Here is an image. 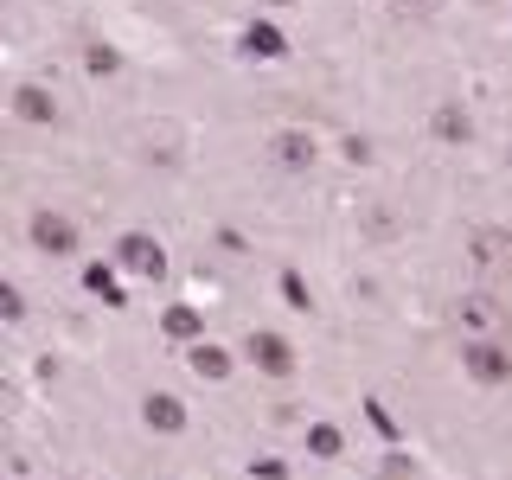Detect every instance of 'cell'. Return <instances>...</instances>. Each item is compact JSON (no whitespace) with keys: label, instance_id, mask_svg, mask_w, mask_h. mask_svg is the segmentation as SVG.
Listing matches in <instances>:
<instances>
[{"label":"cell","instance_id":"obj_15","mask_svg":"<svg viewBox=\"0 0 512 480\" xmlns=\"http://www.w3.org/2000/svg\"><path fill=\"white\" fill-rule=\"evenodd\" d=\"M308 448H314V455H327V461H333V455L346 448V436H340L333 423H314V429H308Z\"/></svg>","mask_w":512,"mask_h":480},{"label":"cell","instance_id":"obj_10","mask_svg":"<svg viewBox=\"0 0 512 480\" xmlns=\"http://www.w3.org/2000/svg\"><path fill=\"white\" fill-rule=\"evenodd\" d=\"M186 365H192L199 378H231V352L212 346V340H192V346H186Z\"/></svg>","mask_w":512,"mask_h":480},{"label":"cell","instance_id":"obj_9","mask_svg":"<svg viewBox=\"0 0 512 480\" xmlns=\"http://www.w3.org/2000/svg\"><path fill=\"white\" fill-rule=\"evenodd\" d=\"M141 416H148V429H160V436H180V429H186V404L167 397V391H154L148 404H141Z\"/></svg>","mask_w":512,"mask_h":480},{"label":"cell","instance_id":"obj_12","mask_svg":"<svg viewBox=\"0 0 512 480\" xmlns=\"http://www.w3.org/2000/svg\"><path fill=\"white\" fill-rule=\"evenodd\" d=\"M84 288H90V295H103L109 308H122V288H116V276H109L103 263H90V269H84Z\"/></svg>","mask_w":512,"mask_h":480},{"label":"cell","instance_id":"obj_5","mask_svg":"<svg viewBox=\"0 0 512 480\" xmlns=\"http://www.w3.org/2000/svg\"><path fill=\"white\" fill-rule=\"evenodd\" d=\"M269 160H276L282 173H308L320 160V141L308 135V128H276V135H269Z\"/></svg>","mask_w":512,"mask_h":480},{"label":"cell","instance_id":"obj_13","mask_svg":"<svg viewBox=\"0 0 512 480\" xmlns=\"http://www.w3.org/2000/svg\"><path fill=\"white\" fill-rule=\"evenodd\" d=\"M160 327H167L173 340H199V314H192V308H167V314H160Z\"/></svg>","mask_w":512,"mask_h":480},{"label":"cell","instance_id":"obj_17","mask_svg":"<svg viewBox=\"0 0 512 480\" xmlns=\"http://www.w3.org/2000/svg\"><path fill=\"white\" fill-rule=\"evenodd\" d=\"M116 64H122V58L109 52V45H96V52H90V71H116Z\"/></svg>","mask_w":512,"mask_h":480},{"label":"cell","instance_id":"obj_3","mask_svg":"<svg viewBox=\"0 0 512 480\" xmlns=\"http://www.w3.org/2000/svg\"><path fill=\"white\" fill-rule=\"evenodd\" d=\"M461 372L474 384H512V346L506 340H461Z\"/></svg>","mask_w":512,"mask_h":480},{"label":"cell","instance_id":"obj_18","mask_svg":"<svg viewBox=\"0 0 512 480\" xmlns=\"http://www.w3.org/2000/svg\"><path fill=\"white\" fill-rule=\"evenodd\" d=\"M282 295L295 301V308H308V288H301V276H282Z\"/></svg>","mask_w":512,"mask_h":480},{"label":"cell","instance_id":"obj_4","mask_svg":"<svg viewBox=\"0 0 512 480\" xmlns=\"http://www.w3.org/2000/svg\"><path fill=\"white\" fill-rule=\"evenodd\" d=\"M116 263L128 269V276H167V250H160V237H148V231H128V237H116Z\"/></svg>","mask_w":512,"mask_h":480},{"label":"cell","instance_id":"obj_6","mask_svg":"<svg viewBox=\"0 0 512 480\" xmlns=\"http://www.w3.org/2000/svg\"><path fill=\"white\" fill-rule=\"evenodd\" d=\"M26 237H32L45 256H71V250H77V224L64 218V212H32V218H26Z\"/></svg>","mask_w":512,"mask_h":480},{"label":"cell","instance_id":"obj_8","mask_svg":"<svg viewBox=\"0 0 512 480\" xmlns=\"http://www.w3.org/2000/svg\"><path fill=\"white\" fill-rule=\"evenodd\" d=\"M13 116H20V122H32V128L58 122V103H52V90H45V84H20V90H13Z\"/></svg>","mask_w":512,"mask_h":480},{"label":"cell","instance_id":"obj_2","mask_svg":"<svg viewBox=\"0 0 512 480\" xmlns=\"http://www.w3.org/2000/svg\"><path fill=\"white\" fill-rule=\"evenodd\" d=\"M455 333L461 340H506V308L487 295V288H474V295H455Z\"/></svg>","mask_w":512,"mask_h":480},{"label":"cell","instance_id":"obj_16","mask_svg":"<svg viewBox=\"0 0 512 480\" xmlns=\"http://www.w3.org/2000/svg\"><path fill=\"white\" fill-rule=\"evenodd\" d=\"M0 314H7V320H26V295H20V288H0Z\"/></svg>","mask_w":512,"mask_h":480},{"label":"cell","instance_id":"obj_11","mask_svg":"<svg viewBox=\"0 0 512 480\" xmlns=\"http://www.w3.org/2000/svg\"><path fill=\"white\" fill-rule=\"evenodd\" d=\"M244 45H250V58H288V39H282L276 26H250Z\"/></svg>","mask_w":512,"mask_h":480},{"label":"cell","instance_id":"obj_7","mask_svg":"<svg viewBox=\"0 0 512 480\" xmlns=\"http://www.w3.org/2000/svg\"><path fill=\"white\" fill-rule=\"evenodd\" d=\"M244 352L256 359V372H269V378H288V372H295V346H288L282 333H250Z\"/></svg>","mask_w":512,"mask_h":480},{"label":"cell","instance_id":"obj_1","mask_svg":"<svg viewBox=\"0 0 512 480\" xmlns=\"http://www.w3.org/2000/svg\"><path fill=\"white\" fill-rule=\"evenodd\" d=\"M468 269L487 288L512 282V224H474L468 231Z\"/></svg>","mask_w":512,"mask_h":480},{"label":"cell","instance_id":"obj_19","mask_svg":"<svg viewBox=\"0 0 512 480\" xmlns=\"http://www.w3.org/2000/svg\"><path fill=\"white\" fill-rule=\"evenodd\" d=\"M263 7H295V0H263Z\"/></svg>","mask_w":512,"mask_h":480},{"label":"cell","instance_id":"obj_20","mask_svg":"<svg viewBox=\"0 0 512 480\" xmlns=\"http://www.w3.org/2000/svg\"><path fill=\"white\" fill-rule=\"evenodd\" d=\"M423 7H429V0H423Z\"/></svg>","mask_w":512,"mask_h":480},{"label":"cell","instance_id":"obj_14","mask_svg":"<svg viewBox=\"0 0 512 480\" xmlns=\"http://www.w3.org/2000/svg\"><path fill=\"white\" fill-rule=\"evenodd\" d=\"M436 135H448V141H468V135H474V122L461 116V109H448V103H442V109H436Z\"/></svg>","mask_w":512,"mask_h":480}]
</instances>
